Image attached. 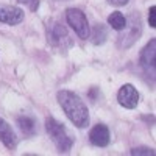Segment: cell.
<instances>
[{
  "mask_svg": "<svg viewBox=\"0 0 156 156\" xmlns=\"http://www.w3.org/2000/svg\"><path fill=\"white\" fill-rule=\"evenodd\" d=\"M154 56H156V39H150V42L140 50L139 53V66L148 78L151 87L154 86Z\"/></svg>",
  "mask_w": 156,
  "mask_h": 156,
  "instance_id": "5",
  "label": "cell"
},
{
  "mask_svg": "<svg viewBox=\"0 0 156 156\" xmlns=\"http://www.w3.org/2000/svg\"><path fill=\"white\" fill-rule=\"evenodd\" d=\"M129 153H131V154H147V156H153V154H154V150H153V148H148V147H137V148H133Z\"/></svg>",
  "mask_w": 156,
  "mask_h": 156,
  "instance_id": "14",
  "label": "cell"
},
{
  "mask_svg": "<svg viewBox=\"0 0 156 156\" xmlns=\"http://www.w3.org/2000/svg\"><path fill=\"white\" fill-rule=\"evenodd\" d=\"M23 20V9L17 6L0 5V22L6 25H19Z\"/></svg>",
  "mask_w": 156,
  "mask_h": 156,
  "instance_id": "8",
  "label": "cell"
},
{
  "mask_svg": "<svg viewBox=\"0 0 156 156\" xmlns=\"http://www.w3.org/2000/svg\"><path fill=\"white\" fill-rule=\"evenodd\" d=\"M89 37H90V41H92V44L101 45L103 42L106 41V37H108V30H106V27H105L103 23H97L95 27H94L92 34H89Z\"/></svg>",
  "mask_w": 156,
  "mask_h": 156,
  "instance_id": "12",
  "label": "cell"
},
{
  "mask_svg": "<svg viewBox=\"0 0 156 156\" xmlns=\"http://www.w3.org/2000/svg\"><path fill=\"white\" fill-rule=\"evenodd\" d=\"M148 23L151 28H156V6L151 5L148 9Z\"/></svg>",
  "mask_w": 156,
  "mask_h": 156,
  "instance_id": "15",
  "label": "cell"
},
{
  "mask_svg": "<svg viewBox=\"0 0 156 156\" xmlns=\"http://www.w3.org/2000/svg\"><path fill=\"white\" fill-rule=\"evenodd\" d=\"M0 142L8 150H14L17 147V136L3 117H0Z\"/></svg>",
  "mask_w": 156,
  "mask_h": 156,
  "instance_id": "10",
  "label": "cell"
},
{
  "mask_svg": "<svg viewBox=\"0 0 156 156\" xmlns=\"http://www.w3.org/2000/svg\"><path fill=\"white\" fill-rule=\"evenodd\" d=\"M122 31L123 33L117 39V45L120 48H129L139 39V36L142 33V19H140L139 12H136V11L131 12V16L126 19V25Z\"/></svg>",
  "mask_w": 156,
  "mask_h": 156,
  "instance_id": "3",
  "label": "cell"
},
{
  "mask_svg": "<svg viewBox=\"0 0 156 156\" xmlns=\"http://www.w3.org/2000/svg\"><path fill=\"white\" fill-rule=\"evenodd\" d=\"M108 2H109L111 5H114V6H125L129 0H108Z\"/></svg>",
  "mask_w": 156,
  "mask_h": 156,
  "instance_id": "17",
  "label": "cell"
},
{
  "mask_svg": "<svg viewBox=\"0 0 156 156\" xmlns=\"http://www.w3.org/2000/svg\"><path fill=\"white\" fill-rule=\"evenodd\" d=\"M66 20L70 27L73 28V31L76 33V36L86 41L90 34V28H89V22H87V17L86 14L78 9V8H69L66 11Z\"/></svg>",
  "mask_w": 156,
  "mask_h": 156,
  "instance_id": "6",
  "label": "cell"
},
{
  "mask_svg": "<svg viewBox=\"0 0 156 156\" xmlns=\"http://www.w3.org/2000/svg\"><path fill=\"white\" fill-rule=\"evenodd\" d=\"M117 101H119V105L126 108V109H134L139 103V92L137 89L133 86V84H123L119 92H117Z\"/></svg>",
  "mask_w": 156,
  "mask_h": 156,
  "instance_id": "7",
  "label": "cell"
},
{
  "mask_svg": "<svg viewBox=\"0 0 156 156\" xmlns=\"http://www.w3.org/2000/svg\"><path fill=\"white\" fill-rule=\"evenodd\" d=\"M45 129H47L50 139L53 140V144L56 145L59 153H69L70 151V148L73 145V137L69 134L64 123L58 122L53 117H47L45 119Z\"/></svg>",
  "mask_w": 156,
  "mask_h": 156,
  "instance_id": "2",
  "label": "cell"
},
{
  "mask_svg": "<svg viewBox=\"0 0 156 156\" xmlns=\"http://www.w3.org/2000/svg\"><path fill=\"white\" fill-rule=\"evenodd\" d=\"M17 2L27 5L31 11H37V8H39V0H17Z\"/></svg>",
  "mask_w": 156,
  "mask_h": 156,
  "instance_id": "16",
  "label": "cell"
},
{
  "mask_svg": "<svg viewBox=\"0 0 156 156\" xmlns=\"http://www.w3.org/2000/svg\"><path fill=\"white\" fill-rule=\"evenodd\" d=\"M89 140L95 147H106L109 144V129L105 123H97L89 131Z\"/></svg>",
  "mask_w": 156,
  "mask_h": 156,
  "instance_id": "9",
  "label": "cell"
},
{
  "mask_svg": "<svg viewBox=\"0 0 156 156\" xmlns=\"http://www.w3.org/2000/svg\"><path fill=\"white\" fill-rule=\"evenodd\" d=\"M45 33H47V42L58 50H64L66 45H70V37L67 33V28L61 20L58 19H50L45 25Z\"/></svg>",
  "mask_w": 156,
  "mask_h": 156,
  "instance_id": "4",
  "label": "cell"
},
{
  "mask_svg": "<svg viewBox=\"0 0 156 156\" xmlns=\"http://www.w3.org/2000/svg\"><path fill=\"white\" fill-rule=\"evenodd\" d=\"M108 23L114 30L122 31L125 28V25H126V17L122 14L120 11H114L112 14H109V17H108Z\"/></svg>",
  "mask_w": 156,
  "mask_h": 156,
  "instance_id": "13",
  "label": "cell"
},
{
  "mask_svg": "<svg viewBox=\"0 0 156 156\" xmlns=\"http://www.w3.org/2000/svg\"><path fill=\"white\" fill-rule=\"evenodd\" d=\"M56 100L59 103V106L62 108V111L66 112V115L69 117V120L76 128H86L89 125V111H87V106L75 92L67 90V89L58 90Z\"/></svg>",
  "mask_w": 156,
  "mask_h": 156,
  "instance_id": "1",
  "label": "cell"
},
{
  "mask_svg": "<svg viewBox=\"0 0 156 156\" xmlns=\"http://www.w3.org/2000/svg\"><path fill=\"white\" fill-rule=\"evenodd\" d=\"M17 125L20 128V131L27 136V137H31L36 134V122L33 117L30 115H19L17 117Z\"/></svg>",
  "mask_w": 156,
  "mask_h": 156,
  "instance_id": "11",
  "label": "cell"
}]
</instances>
